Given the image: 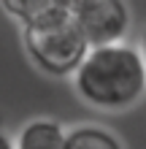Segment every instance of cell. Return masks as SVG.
<instances>
[{
    "label": "cell",
    "instance_id": "obj_2",
    "mask_svg": "<svg viewBox=\"0 0 146 149\" xmlns=\"http://www.w3.org/2000/svg\"><path fill=\"white\" fill-rule=\"evenodd\" d=\"M22 38L30 60L49 76H73L89 54L87 41L71 16L44 27L22 30Z\"/></svg>",
    "mask_w": 146,
    "mask_h": 149
},
{
    "label": "cell",
    "instance_id": "obj_3",
    "mask_svg": "<svg viewBox=\"0 0 146 149\" xmlns=\"http://www.w3.org/2000/svg\"><path fill=\"white\" fill-rule=\"evenodd\" d=\"M71 19L89 49L125 43L130 8L122 0H71Z\"/></svg>",
    "mask_w": 146,
    "mask_h": 149
},
{
    "label": "cell",
    "instance_id": "obj_4",
    "mask_svg": "<svg viewBox=\"0 0 146 149\" xmlns=\"http://www.w3.org/2000/svg\"><path fill=\"white\" fill-rule=\"evenodd\" d=\"M0 8L11 14L22 24V30L44 27L71 16V0H6Z\"/></svg>",
    "mask_w": 146,
    "mask_h": 149
},
{
    "label": "cell",
    "instance_id": "obj_6",
    "mask_svg": "<svg viewBox=\"0 0 146 149\" xmlns=\"http://www.w3.org/2000/svg\"><path fill=\"white\" fill-rule=\"evenodd\" d=\"M65 149H125V146L114 133H108L100 125H79V127L68 130Z\"/></svg>",
    "mask_w": 146,
    "mask_h": 149
},
{
    "label": "cell",
    "instance_id": "obj_8",
    "mask_svg": "<svg viewBox=\"0 0 146 149\" xmlns=\"http://www.w3.org/2000/svg\"><path fill=\"white\" fill-rule=\"evenodd\" d=\"M141 54H143V60H146V33H143V41H141Z\"/></svg>",
    "mask_w": 146,
    "mask_h": 149
},
{
    "label": "cell",
    "instance_id": "obj_7",
    "mask_svg": "<svg viewBox=\"0 0 146 149\" xmlns=\"http://www.w3.org/2000/svg\"><path fill=\"white\" fill-rule=\"evenodd\" d=\"M0 149H16V141H11V136L0 127Z\"/></svg>",
    "mask_w": 146,
    "mask_h": 149
},
{
    "label": "cell",
    "instance_id": "obj_5",
    "mask_svg": "<svg viewBox=\"0 0 146 149\" xmlns=\"http://www.w3.org/2000/svg\"><path fill=\"white\" fill-rule=\"evenodd\" d=\"M68 130L57 119H30L16 136V149H65Z\"/></svg>",
    "mask_w": 146,
    "mask_h": 149
},
{
    "label": "cell",
    "instance_id": "obj_1",
    "mask_svg": "<svg viewBox=\"0 0 146 149\" xmlns=\"http://www.w3.org/2000/svg\"><path fill=\"white\" fill-rule=\"evenodd\" d=\"M76 95L92 109L125 111L146 95V60L133 43L89 49L73 73Z\"/></svg>",
    "mask_w": 146,
    "mask_h": 149
}]
</instances>
